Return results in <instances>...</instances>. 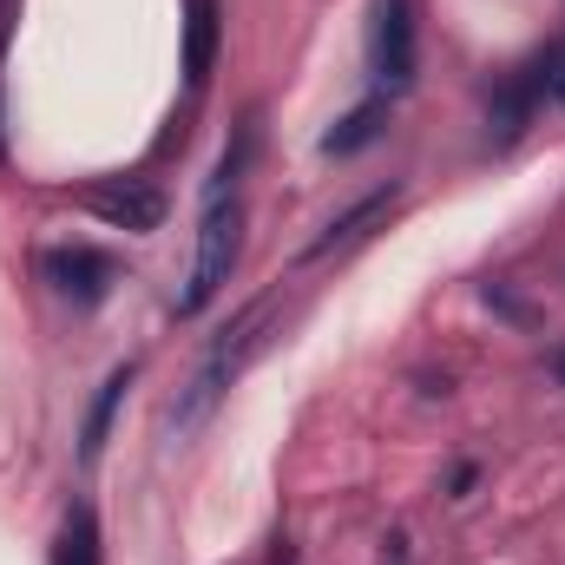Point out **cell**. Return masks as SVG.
<instances>
[{
	"mask_svg": "<svg viewBox=\"0 0 565 565\" xmlns=\"http://www.w3.org/2000/svg\"><path fill=\"white\" fill-rule=\"evenodd\" d=\"M244 151H224L211 191H204V217H198V250H191V270H184V289H178V316H198L217 302V289L237 270V244H244V204H237V171H244Z\"/></svg>",
	"mask_w": 565,
	"mask_h": 565,
	"instance_id": "obj_1",
	"label": "cell"
},
{
	"mask_svg": "<svg viewBox=\"0 0 565 565\" xmlns=\"http://www.w3.org/2000/svg\"><path fill=\"white\" fill-rule=\"evenodd\" d=\"M415 0H375V20H369V66L388 93H408L415 86Z\"/></svg>",
	"mask_w": 565,
	"mask_h": 565,
	"instance_id": "obj_2",
	"label": "cell"
},
{
	"mask_svg": "<svg viewBox=\"0 0 565 565\" xmlns=\"http://www.w3.org/2000/svg\"><path fill=\"white\" fill-rule=\"evenodd\" d=\"M40 270H46V282L60 296H73V302H106V289L119 282V264L106 250H93V244H53L40 257Z\"/></svg>",
	"mask_w": 565,
	"mask_h": 565,
	"instance_id": "obj_3",
	"label": "cell"
},
{
	"mask_svg": "<svg viewBox=\"0 0 565 565\" xmlns=\"http://www.w3.org/2000/svg\"><path fill=\"white\" fill-rule=\"evenodd\" d=\"M86 204H93V217H106L113 231H158V224H164V198H158L151 184H126V178L93 184Z\"/></svg>",
	"mask_w": 565,
	"mask_h": 565,
	"instance_id": "obj_4",
	"label": "cell"
},
{
	"mask_svg": "<svg viewBox=\"0 0 565 565\" xmlns=\"http://www.w3.org/2000/svg\"><path fill=\"white\" fill-rule=\"evenodd\" d=\"M217 33H224L217 0H191V7H184V79H191V86L211 79V66H217Z\"/></svg>",
	"mask_w": 565,
	"mask_h": 565,
	"instance_id": "obj_5",
	"label": "cell"
},
{
	"mask_svg": "<svg viewBox=\"0 0 565 565\" xmlns=\"http://www.w3.org/2000/svg\"><path fill=\"white\" fill-rule=\"evenodd\" d=\"M540 86H546V66H526L500 99H493V113H487V126H493V145H513L526 132V119H533V99H540Z\"/></svg>",
	"mask_w": 565,
	"mask_h": 565,
	"instance_id": "obj_6",
	"label": "cell"
},
{
	"mask_svg": "<svg viewBox=\"0 0 565 565\" xmlns=\"http://www.w3.org/2000/svg\"><path fill=\"white\" fill-rule=\"evenodd\" d=\"M388 204H395V184H388V191H375V198H362L355 211L329 217V231L309 244V257H329V250H349V244H362V237H369V224H382V217H388Z\"/></svg>",
	"mask_w": 565,
	"mask_h": 565,
	"instance_id": "obj_7",
	"label": "cell"
},
{
	"mask_svg": "<svg viewBox=\"0 0 565 565\" xmlns=\"http://www.w3.org/2000/svg\"><path fill=\"white\" fill-rule=\"evenodd\" d=\"M53 565H106L99 559V520H93L86 500L66 507V526H60V553H53Z\"/></svg>",
	"mask_w": 565,
	"mask_h": 565,
	"instance_id": "obj_8",
	"label": "cell"
},
{
	"mask_svg": "<svg viewBox=\"0 0 565 565\" xmlns=\"http://www.w3.org/2000/svg\"><path fill=\"white\" fill-rule=\"evenodd\" d=\"M132 375H139L132 362L106 375V388H99V402H93V415H86V440H79V460H99V447H106V427H113V408L126 402V388H132Z\"/></svg>",
	"mask_w": 565,
	"mask_h": 565,
	"instance_id": "obj_9",
	"label": "cell"
},
{
	"mask_svg": "<svg viewBox=\"0 0 565 565\" xmlns=\"http://www.w3.org/2000/svg\"><path fill=\"white\" fill-rule=\"evenodd\" d=\"M382 113H388L382 99H362L355 113H342V126H335V132H322V151H329V158H349V151H362V145L382 132Z\"/></svg>",
	"mask_w": 565,
	"mask_h": 565,
	"instance_id": "obj_10",
	"label": "cell"
},
{
	"mask_svg": "<svg viewBox=\"0 0 565 565\" xmlns=\"http://www.w3.org/2000/svg\"><path fill=\"white\" fill-rule=\"evenodd\" d=\"M546 93L565 106V46H553V53H546Z\"/></svg>",
	"mask_w": 565,
	"mask_h": 565,
	"instance_id": "obj_11",
	"label": "cell"
},
{
	"mask_svg": "<svg viewBox=\"0 0 565 565\" xmlns=\"http://www.w3.org/2000/svg\"><path fill=\"white\" fill-rule=\"evenodd\" d=\"M553 369H559V382H565V349H559V355H553Z\"/></svg>",
	"mask_w": 565,
	"mask_h": 565,
	"instance_id": "obj_12",
	"label": "cell"
}]
</instances>
